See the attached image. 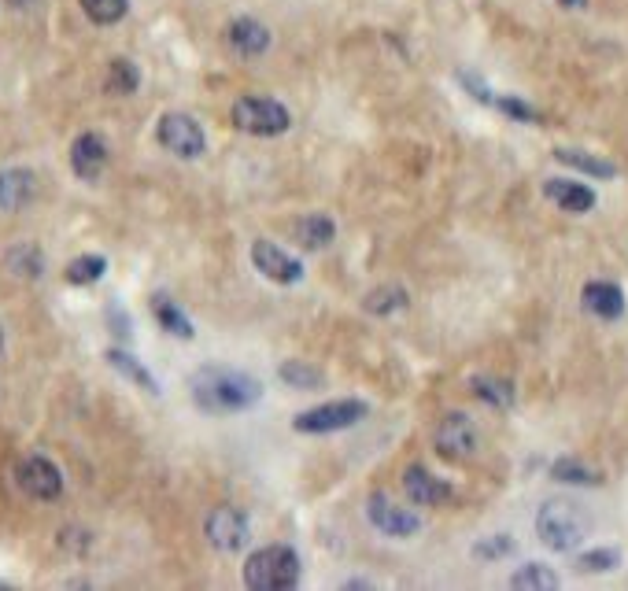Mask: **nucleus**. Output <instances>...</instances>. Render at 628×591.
Instances as JSON below:
<instances>
[{"instance_id": "1", "label": "nucleus", "mask_w": 628, "mask_h": 591, "mask_svg": "<svg viewBox=\"0 0 628 591\" xmlns=\"http://www.w3.org/2000/svg\"><path fill=\"white\" fill-rule=\"evenodd\" d=\"M189 392H193V403L204 414H241L252 411L263 399L259 377L233 370V366H200L189 377Z\"/></svg>"}, {"instance_id": "2", "label": "nucleus", "mask_w": 628, "mask_h": 591, "mask_svg": "<svg viewBox=\"0 0 628 591\" xmlns=\"http://www.w3.org/2000/svg\"><path fill=\"white\" fill-rule=\"evenodd\" d=\"M588 532H592L588 514L577 503H569V499H547L544 507L536 510V536H540L544 547H551L558 555L577 551L580 543L588 540Z\"/></svg>"}, {"instance_id": "3", "label": "nucleus", "mask_w": 628, "mask_h": 591, "mask_svg": "<svg viewBox=\"0 0 628 591\" xmlns=\"http://www.w3.org/2000/svg\"><path fill=\"white\" fill-rule=\"evenodd\" d=\"M244 584L252 591H292L300 584V555L289 543H270L244 558Z\"/></svg>"}, {"instance_id": "4", "label": "nucleus", "mask_w": 628, "mask_h": 591, "mask_svg": "<svg viewBox=\"0 0 628 591\" xmlns=\"http://www.w3.org/2000/svg\"><path fill=\"white\" fill-rule=\"evenodd\" d=\"M230 122L252 137H278L292 126V115L274 97H237L230 108Z\"/></svg>"}, {"instance_id": "5", "label": "nucleus", "mask_w": 628, "mask_h": 591, "mask_svg": "<svg viewBox=\"0 0 628 591\" xmlns=\"http://www.w3.org/2000/svg\"><path fill=\"white\" fill-rule=\"evenodd\" d=\"M370 414L363 399H333V403H322V407H311L292 418V429L303 436H322V433H340V429H351L359 425Z\"/></svg>"}, {"instance_id": "6", "label": "nucleus", "mask_w": 628, "mask_h": 591, "mask_svg": "<svg viewBox=\"0 0 628 591\" xmlns=\"http://www.w3.org/2000/svg\"><path fill=\"white\" fill-rule=\"evenodd\" d=\"M156 141L163 152H170V156L178 159H200L207 152L204 126L193 115H185V111H167L156 122Z\"/></svg>"}, {"instance_id": "7", "label": "nucleus", "mask_w": 628, "mask_h": 591, "mask_svg": "<svg viewBox=\"0 0 628 591\" xmlns=\"http://www.w3.org/2000/svg\"><path fill=\"white\" fill-rule=\"evenodd\" d=\"M433 447L436 455L447 462H470L477 455V447H481V433H477L470 414L451 411L433 429Z\"/></svg>"}, {"instance_id": "8", "label": "nucleus", "mask_w": 628, "mask_h": 591, "mask_svg": "<svg viewBox=\"0 0 628 591\" xmlns=\"http://www.w3.org/2000/svg\"><path fill=\"white\" fill-rule=\"evenodd\" d=\"M366 518L388 540H411L422 532V514H414L411 507H399L388 492H374L366 499Z\"/></svg>"}, {"instance_id": "9", "label": "nucleus", "mask_w": 628, "mask_h": 591, "mask_svg": "<svg viewBox=\"0 0 628 591\" xmlns=\"http://www.w3.org/2000/svg\"><path fill=\"white\" fill-rule=\"evenodd\" d=\"M204 536L207 543L222 551V555H237L248 547V536H252V521L241 507H215L204 521Z\"/></svg>"}, {"instance_id": "10", "label": "nucleus", "mask_w": 628, "mask_h": 591, "mask_svg": "<svg viewBox=\"0 0 628 591\" xmlns=\"http://www.w3.org/2000/svg\"><path fill=\"white\" fill-rule=\"evenodd\" d=\"M15 481L23 488L30 499L37 503H52V499H60L63 495V473L60 466L45 455H30V459L19 462V470H15Z\"/></svg>"}, {"instance_id": "11", "label": "nucleus", "mask_w": 628, "mask_h": 591, "mask_svg": "<svg viewBox=\"0 0 628 591\" xmlns=\"http://www.w3.org/2000/svg\"><path fill=\"white\" fill-rule=\"evenodd\" d=\"M252 266L263 274L266 281H278V285H296L303 278V263L292 252H285L274 241H255L252 244Z\"/></svg>"}, {"instance_id": "12", "label": "nucleus", "mask_w": 628, "mask_h": 591, "mask_svg": "<svg viewBox=\"0 0 628 591\" xmlns=\"http://www.w3.org/2000/svg\"><path fill=\"white\" fill-rule=\"evenodd\" d=\"M108 141L100 137V133H78L71 145V170L78 181H97L104 170H108Z\"/></svg>"}, {"instance_id": "13", "label": "nucleus", "mask_w": 628, "mask_h": 591, "mask_svg": "<svg viewBox=\"0 0 628 591\" xmlns=\"http://www.w3.org/2000/svg\"><path fill=\"white\" fill-rule=\"evenodd\" d=\"M403 492H407L414 507H444L447 499L455 495V488L444 477L429 473L425 466H407L403 470Z\"/></svg>"}, {"instance_id": "14", "label": "nucleus", "mask_w": 628, "mask_h": 591, "mask_svg": "<svg viewBox=\"0 0 628 591\" xmlns=\"http://www.w3.org/2000/svg\"><path fill=\"white\" fill-rule=\"evenodd\" d=\"M270 30H266L259 19H252V15H241V19H233L230 26H226V45H230L237 56H244V60H255V56H263L266 49H270Z\"/></svg>"}, {"instance_id": "15", "label": "nucleus", "mask_w": 628, "mask_h": 591, "mask_svg": "<svg viewBox=\"0 0 628 591\" xmlns=\"http://www.w3.org/2000/svg\"><path fill=\"white\" fill-rule=\"evenodd\" d=\"M544 196L558 207V211H569V215H588V211L595 207L592 189L580 185V181H569V178H547Z\"/></svg>"}, {"instance_id": "16", "label": "nucleus", "mask_w": 628, "mask_h": 591, "mask_svg": "<svg viewBox=\"0 0 628 591\" xmlns=\"http://www.w3.org/2000/svg\"><path fill=\"white\" fill-rule=\"evenodd\" d=\"M580 300H584V311L603 318V322H617L625 314V292L617 289L614 281H588Z\"/></svg>"}, {"instance_id": "17", "label": "nucleus", "mask_w": 628, "mask_h": 591, "mask_svg": "<svg viewBox=\"0 0 628 591\" xmlns=\"http://www.w3.org/2000/svg\"><path fill=\"white\" fill-rule=\"evenodd\" d=\"M34 193H37V181L26 167L0 170V211H8V215L23 211V207L34 200Z\"/></svg>"}, {"instance_id": "18", "label": "nucleus", "mask_w": 628, "mask_h": 591, "mask_svg": "<svg viewBox=\"0 0 628 591\" xmlns=\"http://www.w3.org/2000/svg\"><path fill=\"white\" fill-rule=\"evenodd\" d=\"M292 237H296V244L307 248V252H322V248L337 237V226H333L329 215H307L292 226Z\"/></svg>"}, {"instance_id": "19", "label": "nucleus", "mask_w": 628, "mask_h": 591, "mask_svg": "<svg viewBox=\"0 0 628 591\" xmlns=\"http://www.w3.org/2000/svg\"><path fill=\"white\" fill-rule=\"evenodd\" d=\"M407 303H411V296L403 285H377L363 296V311L377 314V318H392V314L407 311Z\"/></svg>"}, {"instance_id": "20", "label": "nucleus", "mask_w": 628, "mask_h": 591, "mask_svg": "<svg viewBox=\"0 0 628 591\" xmlns=\"http://www.w3.org/2000/svg\"><path fill=\"white\" fill-rule=\"evenodd\" d=\"M152 314H156L159 329H167L170 337H182V340H193V322L185 318V311L178 303L170 300V296H152Z\"/></svg>"}, {"instance_id": "21", "label": "nucleus", "mask_w": 628, "mask_h": 591, "mask_svg": "<svg viewBox=\"0 0 628 591\" xmlns=\"http://www.w3.org/2000/svg\"><path fill=\"white\" fill-rule=\"evenodd\" d=\"M555 159L580 170V174H588V178H617V167L610 159H599L592 152H580V148H555Z\"/></svg>"}, {"instance_id": "22", "label": "nucleus", "mask_w": 628, "mask_h": 591, "mask_svg": "<svg viewBox=\"0 0 628 591\" xmlns=\"http://www.w3.org/2000/svg\"><path fill=\"white\" fill-rule=\"evenodd\" d=\"M278 377L285 381L289 388H296V392H314V388L326 385V374L318 370V366H311L307 359H289L278 366Z\"/></svg>"}, {"instance_id": "23", "label": "nucleus", "mask_w": 628, "mask_h": 591, "mask_svg": "<svg viewBox=\"0 0 628 591\" xmlns=\"http://www.w3.org/2000/svg\"><path fill=\"white\" fill-rule=\"evenodd\" d=\"M473 396L481 399V403H488V407H496V411H507V407H514V385L510 381H503V377H473L470 381Z\"/></svg>"}, {"instance_id": "24", "label": "nucleus", "mask_w": 628, "mask_h": 591, "mask_svg": "<svg viewBox=\"0 0 628 591\" xmlns=\"http://www.w3.org/2000/svg\"><path fill=\"white\" fill-rule=\"evenodd\" d=\"M562 580H558L555 569H547L544 562H529V566H521L510 573V588L518 591H551L558 588Z\"/></svg>"}, {"instance_id": "25", "label": "nucleus", "mask_w": 628, "mask_h": 591, "mask_svg": "<svg viewBox=\"0 0 628 591\" xmlns=\"http://www.w3.org/2000/svg\"><path fill=\"white\" fill-rule=\"evenodd\" d=\"M108 362L111 366H115V370H119L122 377H126V381H133V385L137 388H145V392H152V396H159V381L152 374H148L145 366H141V362L133 359L130 351H119V348H111L108 351Z\"/></svg>"}, {"instance_id": "26", "label": "nucleus", "mask_w": 628, "mask_h": 591, "mask_svg": "<svg viewBox=\"0 0 628 591\" xmlns=\"http://www.w3.org/2000/svg\"><path fill=\"white\" fill-rule=\"evenodd\" d=\"M104 270H108V259L104 255H78L67 263V285H97L104 278Z\"/></svg>"}, {"instance_id": "27", "label": "nucleus", "mask_w": 628, "mask_h": 591, "mask_svg": "<svg viewBox=\"0 0 628 591\" xmlns=\"http://www.w3.org/2000/svg\"><path fill=\"white\" fill-rule=\"evenodd\" d=\"M141 85V71L133 60H111L108 67V93L111 97H130Z\"/></svg>"}, {"instance_id": "28", "label": "nucleus", "mask_w": 628, "mask_h": 591, "mask_svg": "<svg viewBox=\"0 0 628 591\" xmlns=\"http://www.w3.org/2000/svg\"><path fill=\"white\" fill-rule=\"evenodd\" d=\"M78 4L97 26H115L130 12V0H78Z\"/></svg>"}, {"instance_id": "29", "label": "nucleus", "mask_w": 628, "mask_h": 591, "mask_svg": "<svg viewBox=\"0 0 628 591\" xmlns=\"http://www.w3.org/2000/svg\"><path fill=\"white\" fill-rule=\"evenodd\" d=\"M8 266L19 278H41L45 274V255L37 252L34 244H19V248L8 252Z\"/></svg>"}, {"instance_id": "30", "label": "nucleus", "mask_w": 628, "mask_h": 591, "mask_svg": "<svg viewBox=\"0 0 628 591\" xmlns=\"http://www.w3.org/2000/svg\"><path fill=\"white\" fill-rule=\"evenodd\" d=\"M514 551H518L514 536H507V532H496V536H484V540L473 543L470 555L477 558V562H499V558H510Z\"/></svg>"}, {"instance_id": "31", "label": "nucleus", "mask_w": 628, "mask_h": 591, "mask_svg": "<svg viewBox=\"0 0 628 591\" xmlns=\"http://www.w3.org/2000/svg\"><path fill=\"white\" fill-rule=\"evenodd\" d=\"M551 477L562 484H603V473L592 470V466H584L577 459H558L551 466Z\"/></svg>"}, {"instance_id": "32", "label": "nucleus", "mask_w": 628, "mask_h": 591, "mask_svg": "<svg viewBox=\"0 0 628 591\" xmlns=\"http://www.w3.org/2000/svg\"><path fill=\"white\" fill-rule=\"evenodd\" d=\"M573 566H577L580 573H610V569L621 566V551H617V547H595V551L577 555Z\"/></svg>"}, {"instance_id": "33", "label": "nucleus", "mask_w": 628, "mask_h": 591, "mask_svg": "<svg viewBox=\"0 0 628 591\" xmlns=\"http://www.w3.org/2000/svg\"><path fill=\"white\" fill-rule=\"evenodd\" d=\"M496 108L507 115V119H514V122H540V111L532 108V104H525L521 97H496Z\"/></svg>"}, {"instance_id": "34", "label": "nucleus", "mask_w": 628, "mask_h": 591, "mask_svg": "<svg viewBox=\"0 0 628 591\" xmlns=\"http://www.w3.org/2000/svg\"><path fill=\"white\" fill-rule=\"evenodd\" d=\"M459 82L470 89L473 100H481V104H496V93H492V89H488V82H481V78H477L473 71H459Z\"/></svg>"}, {"instance_id": "35", "label": "nucleus", "mask_w": 628, "mask_h": 591, "mask_svg": "<svg viewBox=\"0 0 628 591\" xmlns=\"http://www.w3.org/2000/svg\"><path fill=\"white\" fill-rule=\"evenodd\" d=\"M558 4H562V8H569V12H584L592 0H558Z\"/></svg>"}, {"instance_id": "36", "label": "nucleus", "mask_w": 628, "mask_h": 591, "mask_svg": "<svg viewBox=\"0 0 628 591\" xmlns=\"http://www.w3.org/2000/svg\"><path fill=\"white\" fill-rule=\"evenodd\" d=\"M0 351H4V329H0Z\"/></svg>"}]
</instances>
